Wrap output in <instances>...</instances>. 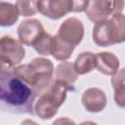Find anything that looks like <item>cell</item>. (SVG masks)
<instances>
[{
    "label": "cell",
    "instance_id": "6da1fadb",
    "mask_svg": "<svg viewBox=\"0 0 125 125\" xmlns=\"http://www.w3.org/2000/svg\"><path fill=\"white\" fill-rule=\"evenodd\" d=\"M33 89L14 72H0V110L14 114H33Z\"/></svg>",
    "mask_w": 125,
    "mask_h": 125
},
{
    "label": "cell",
    "instance_id": "30bf717a",
    "mask_svg": "<svg viewBox=\"0 0 125 125\" xmlns=\"http://www.w3.org/2000/svg\"><path fill=\"white\" fill-rule=\"evenodd\" d=\"M84 108L89 112H100L106 105V96L99 88H88L84 91L81 98Z\"/></svg>",
    "mask_w": 125,
    "mask_h": 125
},
{
    "label": "cell",
    "instance_id": "52a82bcc",
    "mask_svg": "<svg viewBox=\"0 0 125 125\" xmlns=\"http://www.w3.org/2000/svg\"><path fill=\"white\" fill-rule=\"evenodd\" d=\"M56 36L62 42L75 47L83 39L84 25L80 20L68 18L61 24Z\"/></svg>",
    "mask_w": 125,
    "mask_h": 125
},
{
    "label": "cell",
    "instance_id": "5b68a950",
    "mask_svg": "<svg viewBox=\"0 0 125 125\" xmlns=\"http://www.w3.org/2000/svg\"><path fill=\"white\" fill-rule=\"evenodd\" d=\"M89 0H37L38 12L51 20H59L70 12H84Z\"/></svg>",
    "mask_w": 125,
    "mask_h": 125
},
{
    "label": "cell",
    "instance_id": "ba28073f",
    "mask_svg": "<svg viewBox=\"0 0 125 125\" xmlns=\"http://www.w3.org/2000/svg\"><path fill=\"white\" fill-rule=\"evenodd\" d=\"M25 56V50L20 40L11 36L0 38V57L8 59L14 65L19 64Z\"/></svg>",
    "mask_w": 125,
    "mask_h": 125
},
{
    "label": "cell",
    "instance_id": "8992f818",
    "mask_svg": "<svg viewBox=\"0 0 125 125\" xmlns=\"http://www.w3.org/2000/svg\"><path fill=\"white\" fill-rule=\"evenodd\" d=\"M123 8L124 0H89L85 12L91 21L97 22L122 13Z\"/></svg>",
    "mask_w": 125,
    "mask_h": 125
},
{
    "label": "cell",
    "instance_id": "277c9868",
    "mask_svg": "<svg viewBox=\"0 0 125 125\" xmlns=\"http://www.w3.org/2000/svg\"><path fill=\"white\" fill-rule=\"evenodd\" d=\"M69 89L65 83L60 80H52L48 88L39 95L33 107L34 112L41 119H50L54 117L59 107L64 103Z\"/></svg>",
    "mask_w": 125,
    "mask_h": 125
},
{
    "label": "cell",
    "instance_id": "4fadbf2b",
    "mask_svg": "<svg viewBox=\"0 0 125 125\" xmlns=\"http://www.w3.org/2000/svg\"><path fill=\"white\" fill-rule=\"evenodd\" d=\"M73 64L78 75L89 73L96 68V55L91 52H83L77 56Z\"/></svg>",
    "mask_w": 125,
    "mask_h": 125
},
{
    "label": "cell",
    "instance_id": "ac0fdd59",
    "mask_svg": "<svg viewBox=\"0 0 125 125\" xmlns=\"http://www.w3.org/2000/svg\"><path fill=\"white\" fill-rule=\"evenodd\" d=\"M15 6L19 12V15L23 17L34 16L38 12L35 0H18Z\"/></svg>",
    "mask_w": 125,
    "mask_h": 125
},
{
    "label": "cell",
    "instance_id": "7a4b0ae2",
    "mask_svg": "<svg viewBox=\"0 0 125 125\" xmlns=\"http://www.w3.org/2000/svg\"><path fill=\"white\" fill-rule=\"evenodd\" d=\"M15 73L39 96L48 88L53 80L54 65L50 60L38 57L27 64H21L15 67Z\"/></svg>",
    "mask_w": 125,
    "mask_h": 125
},
{
    "label": "cell",
    "instance_id": "5bb4252c",
    "mask_svg": "<svg viewBox=\"0 0 125 125\" xmlns=\"http://www.w3.org/2000/svg\"><path fill=\"white\" fill-rule=\"evenodd\" d=\"M124 68L118 70L111 78V85L114 90V101L119 107L125 106V86H124Z\"/></svg>",
    "mask_w": 125,
    "mask_h": 125
},
{
    "label": "cell",
    "instance_id": "3957f363",
    "mask_svg": "<svg viewBox=\"0 0 125 125\" xmlns=\"http://www.w3.org/2000/svg\"><path fill=\"white\" fill-rule=\"evenodd\" d=\"M92 37L96 45L106 47L123 43L125 40V18L122 13L95 22Z\"/></svg>",
    "mask_w": 125,
    "mask_h": 125
},
{
    "label": "cell",
    "instance_id": "9a60e30c",
    "mask_svg": "<svg viewBox=\"0 0 125 125\" xmlns=\"http://www.w3.org/2000/svg\"><path fill=\"white\" fill-rule=\"evenodd\" d=\"M16 6L8 2H0V26L8 27L14 25L19 19Z\"/></svg>",
    "mask_w": 125,
    "mask_h": 125
},
{
    "label": "cell",
    "instance_id": "2e32d148",
    "mask_svg": "<svg viewBox=\"0 0 125 125\" xmlns=\"http://www.w3.org/2000/svg\"><path fill=\"white\" fill-rule=\"evenodd\" d=\"M74 47L62 42L56 35L53 36V43L51 48V55L58 61H65L70 58Z\"/></svg>",
    "mask_w": 125,
    "mask_h": 125
},
{
    "label": "cell",
    "instance_id": "8fae6325",
    "mask_svg": "<svg viewBox=\"0 0 125 125\" xmlns=\"http://www.w3.org/2000/svg\"><path fill=\"white\" fill-rule=\"evenodd\" d=\"M96 68L103 74L113 75L119 69V60L109 52L96 54Z\"/></svg>",
    "mask_w": 125,
    "mask_h": 125
},
{
    "label": "cell",
    "instance_id": "7c38bea8",
    "mask_svg": "<svg viewBox=\"0 0 125 125\" xmlns=\"http://www.w3.org/2000/svg\"><path fill=\"white\" fill-rule=\"evenodd\" d=\"M55 78L71 86L78 78V73L75 70L74 64L69 62H62L59 63L55 69Z\"/></svg>",
    "mask_w": 125,
    "mask_h": 125
},
{
    "label": "cell",
    "instance_id": "e0dca14e",
    "mask_svg": "<svg viewBox=\"0 0 125 125\" xmlns=\"http://www.w3.org/2000/svg\"><path fill=\"white\" fill-rule=\"evenodd\" d=\"M53 43V36L49 33H46L45 31L34 41V43L31 45L34 50L42 56H48L51 55V48Z\"/></svg>",
    "mask_w": 125,
    "mask_h": 125
},
{
    "label": "cell",
    "instance_id": "9c48e42d",
    "mask_svg": "<svg viewBox=\"0 0 125 125\" xmlns=\"http://www.w3.org/2000/svg\"><path fill=\"white\" fill-rule=\"evenodd\" d=\"M17 31L20 41L24 45L31 46L45 30L40 21L36 19H29L22 21Z\"/></svg>",
    "mask_w": 125,
    "mask_h": 125
}]
</instances>
